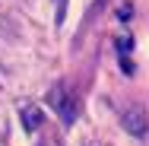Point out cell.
Instances as JSON below:
<instances>
[{"instance_id": "3", "label": "cell", "mask_w": 149, "mask_h": 146, "mask_svg": "<svg viewBox=\"0 0 149 146\" xmlns=\"http://www.w3.org/2000/svg\"><path fill=\"white\" fill-rule=\"evenodd\" d=\"M22 124H26V130H38L41 111H38V108H22Z\"/></svg>"}, {"instance_id": "1", "label": "cell", "mask_w": 149, "mask_h": 146, "mask_svg": "<svg viewBox=\"0 0 149 146\" xmlns=\"http://www.w3.org/2000/svg\"><path fill=\"white\" fill-rule=\"evenodd\" d=\"M48 102H51V108L60 115V121H63V124H73V121H76V95H73L67 86L51 89Z\"/></svg>"}, {"instance_id": "4", "label": "cell", "mask_w": 149, "mask_h": 146, "mask_svg": "<svg viewBox=\"0 0 149 146\" xmlns=\"http://www.w3.org/2000/svg\"><path fill=\"white\" fill-rule=\"evenodd\" d=\"M118 48H120V57H127V51L133 48V38H130V35H124V38H118Z\"/></svg>"}, {"instance_id": "2", "label": "cell", "mask_w": 149, "mask_h": 146, "mask_svg": "<svg viewBox=\"0 0 149 146\" xmlns=\"http://www.w3.org/2000/svg\"><path fill=\"white\" fill-rule=\"evenodd\" d=\"M124 127H127L130 133L143 137V133H146V121H143V111H140V108H136V111H127V115H124Z\"/></svg>"}]
</instances>
